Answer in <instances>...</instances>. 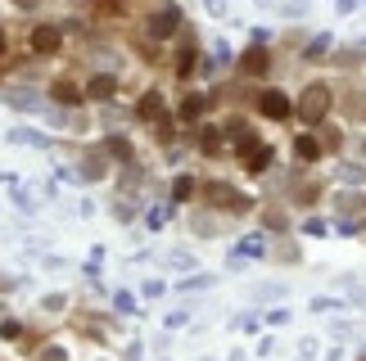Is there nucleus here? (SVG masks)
<instances>
[{"mask_svg":"<svg viewBox=\"0 0 366 361\" xmlns=\"http://www.w3.org/2000/svg\"><path fill=\"white\" fill-rule=\"evenodd\" d=\"M118 86H122L118 72H95L87 82V104H109V99L118 95Z\"/></svg>","mask_w":366,"mask_h":361,"instance_id":"obj_11","label":"nucleus"},{"mask_svg":"<svg viewBox=\"0 0 366 361\" xmlns=\"http://www.w3.org/2000/svg\"><path fill=\"white\" fill-rule=\"evenodd\" d=\"M222 131H226V140L235 145V154H240V158L249 154L253 145H258V131H253V127H249V122H244V118H226V127H222Z\"/></svg>","mask_w":366,"mask_h":361,"instance_id":"obj_13","label":"nucleus"},{"mask_svg":"<svg viewBox=\"0 0 366 361\" xmlns=\"http://www.w3.org/2000/svg\"><path fill=\"white\" fill-rule=\"evenodd\" d=\"M145 226H150V231H163V226H167V208H150V213H145Z\"/></svg>","mask_w":366,"mask_h":361,"instance_id":"obj_31","label":"nucleus"},{"mask_svg":"<svg viewBox=\"0 0 366 361\" xmlns=\"http://www.w3.org/2000/svg\"><path fill=\"white\" fill-rule=\"evenodd\" d=\"M9 5H14V9H18V14H32V9H41V5H45V0H9Z\"/></svg>","mask_w":366,"mask_h":361,"instance_id":"obj_36","label":"nucleus"},{"mask_svg":"<svg viewBox=\"0 0 366 361\" xmlns=\"http://www.w3.org/2000/svg\"><path fill=\"white\" fill-rule=\"evenodd\" d=\"M28 50H32L36 59L59 55V50H64V28H59V23H36L32 36H28Z\"/></svg>","mask_w":366,"mask_h":361,"instance_id":"obj_7","label":"nucleus"},{"mask_svg":"<svg viewBox=\"0 0 366 361\" xmlns=\"http://www.w3.org/2000/svg\"><path fill=\"white\" fill-rule=\"evenodd\" d=\"M321 154H326L321 135H312V131H299L294 135V158H299V163H316Z\"/></svg>","mask_w":366,"mask_h":361,"instance_id":"obj_16","label":"nucleus"},{"mask_svg":"<svg viewBox=\"0 0 366 361\" xmlns=\"http://www.w3.org/2000/svg\"><path fill=\"white\" fill-rule=\"evenodd\" d=\"M204 113H209V99L194 95V91L177 104V122H186V127H199V118H204Z\"/></svg>","mask_w":366,"mask_h":361,"instance_id":"obj_15","label":"nucleus"},{"mask_svg":"<svg viewBox=\"0 0 366 361\" xmlns=\"http://www.w3.org/2000/svg\"><path fill=\"white\" fill-rule=\"evenodd\" d=\"M339 181L362 185V181H366V167H357V163H339Z\"/></svg>","mask_w":366,"mask_h":361,"instance_id":"obj_30","label":"nucleus"},{"mask_svg":"<svg viewBox=\"0 0 366 361\" xmlns=\"http://www.w3.org/2000/svg\"><path fill=\"white\" fill-rule=\"evenodd\" d=\"M140 177H145V172H140L136 163H122V190H127V194L140 190Z\"/></svg>","mask_w":366,"mask_h":361,"instance_id":"obj_27","label":"nucleus"},{"mask_svg":"<svg viewBox=\"0 0 366 361\" xmlns=\"http://www.w3.org/2000/svg\"><path fill=\"white\" fill-rule=\"evenodd\" d=\"M280 294H285V284H262L258 289V298H280Z\"/></svg>","mask_w":366,"mask_h":361,"instance_id":"obj_39","label":"nucleus"},{"mask_svg":"<svg viewBox=\"0 0 366 361\" xmlns=\"http://www.w3.org/2000/svg\"><path fill=\"white\" fill-rule=\"evenodd\" d=\"M362 45H366V36H362Z\"/></svg>","mask_w":366,"mask_h":361,"instance_id":"obj_43","label":"nucleus"},{"mask_svg":"<svg viewBox=\"0 0 366 361\" xmlns=\"http://www.w3.org/2000/svg\"><path fill=\"white\" fill-rule=\"evenodd\" d=\"M362 361H366V352H362Z\"/></svg>","mask_w":366,"mask_h":361,"instance_id":"obj_44","label":"nucleus"},{"mask_svg":"<svg viewBox=\"0 0 366 361\" xmlns=\"http://www.w3.org/2000/svg\"><path fill=\"white\" fill-rule=\"evenodd\" d=\"M194 145H199V154L204 158H217V154H226V131L222 127H213V122H199V131H194Z\"/></svg>","mask_w":366,"mask_h":361,"instance_id":"obj_14","label":"nucleus"},{"mask_svg":"<svg viewBox=\"0 0 366 361\" xmlns=\"http://www.w3.org/2000/svg\"><path fill=\"white\" fill-rule=\"evenodd\" d=\"M167 262H172L177 271H190V267H194V257L186 253V248H177V253H167Z\"/></svg>","mask_w":366,"mask_h":361,"instance_id":"obj_33","label":"nucleus"},{"mask_svg":"<svg viewBox=\"0 0 366 361\" xmlns=\"http://www.w3.org/2000/svg\"><path fill=\"white\" fill-rule=\"evenodd\" d=\"M267 253V240L262 235H249V240H240L235 248H231V257H240V262H249V257H262Z\"/></svg>","mask_w":366,"mask_h":361,"instance_id":"obj_23","label":"nucleus"},{"mask_svg":"<svg viewBox=\"0 0 366 361\" xmlns=\"http://www.w3.org/2000/svg\"><path fill=\"white\" fill-rule=\"evenodd\" d=\"M316 199H321V185H294V204H316Z\"/></svg>","mask_w":366,"mask_h":361,"instance_id":"obj_28","label":"nucleus"},{"mask_svg":"<svg viewBox=\"0 0 366 361\" xmlns=\"http://www.w3.org/2000/svg\"><path fill=\"white\" fill-rule=\"evenodd\" d=\"M145 127H154V135L158 140H172V113H167V99H163V91L158 86H150L140 99H136V109H131Z\"/></svg>","mask_w":366,"mask_h":361,"instance_id":"obj_2","label":"nucleus"},{"mask_svg":"<svg viewBox=\"0 0 366 361\" xmlns=\"http://www.w3.org/2000/svg\"><path fill=\"white\" fill-rule=\"evenodd\" d=\"M5 55H9V32L0 28V59H5Z\"/></svg>","mask_w":366,"mask_h":361,"instance_id":"obj_40","label":"nucleus"},{"mask_svg":"<svg viewBox=\"0 0 366 361\" xmlns=\"http://www.w3.org/2000/svg\"><path fill=\"white\" fill-rule=\"evenodd\" d=\"M194 190H199V181H194V177H177V181H172V199H177V204L194 199Z\"/></svg>","mask_w":366,"mask_h":361,"instance_id":"obj_25","label":"nucleus"},{"mask_svg":"<svg viewBox=\"0 0 366 361\" xmlns=\"http://www.w3.org/2000/svg\"><path fill=\"white\" fill-rule=\"evenodd\" d=\"M335 9H339V14H357L362 0H335Z\"/></svg>","mask_w":366,"mask_h":361,"instance_id":"obj_37","label":"nucleus"},{"mask_svg":"<svg viewBox=\"0 0 366 361\" xmlns=\"http://www.w3.org/2000/svg\"><path fill=\"white\" fill-rule=\"evenodd\" d=\"M272 145H267V140H258V145H253L249 149V154H244V172H249V177H262V172L267 167H272Z\"/></svg>","mask_w":366,"mask_h":361,"instance_id":"obj_17","label":"nucleus"},{"mask_svg":"<svg viewBox=\"0 0 366 361\" xmlns=\"http://www.w3.org/2000/svg\"><path fill=\"white\" fill-rule=\"evenodd\" d=\"M50 99L64 104V109H77V104H87V86L72 82V77H55L50 82Z\"/></svg>","mask_w":366,"mask_h":361,"instance_id":"obj_10","label":"nucleus"},{"mask_svg":"<svg viewBox=\"0 0 366 361\" xmlns=\"http://www.w3.org/2000/svg\"><path fill=\"white\" fill-rule=\"evenodd\" d=\"M113 213H118V221H131V217H136V208H131V204H113Z\"/></svg>","mask_w":366,"mask_h":361,"instance_id":"obj_38","label":"nucleus"},{"mask_svg":"<svg viewBox=\"0 0 366 361\" xmlns=\"http://www.w3.org/2000/svg\"><path fill=\"white\" fill-rule=\"evenodd\" d=\"M0 104H9L14 113H36V118H41L45 99H41L36 86H0Z\"/></svg>","mask_w":366,"mask_h":361,"instance_id":"obj_8","label":"nucleus"},{"mask_svg":"<svg viewBox=\"0 0 366 361\" xmlns=\"http://www.w3.org/2000/svg\"><path fill=\"white\" fill-rule=\"evenodd\" d=\"M104 154L113 158V163H136V145H131L127 135H118V131L104 135Z\"/></svg>","mask_w":366,"mask_h":361,"instance_id":"obj_18","label":"nucleus"},{"mask_svg":"<svg viewBox=\"0 0 366 361\" xmlns=\"http://www.w3.org/2000/svg\"><path fill=\"white\" fill-rule=\"evenodd\" d=\"M335 109H344V118H348V122H362V118H366V91H348Z\"/></svg>","mask_w":366,"mask_h":361,"instance_id":"obj_22","label":"nucleus"},{"mask_svg":"<svg viewBox=\"0 0 366 361\" xmlns=\"http://www.w3.org/2000/svg\"><path fill=\"white\" fill-rule=\"evenodd\" d=\"M109 163H113V158L104 154V145H95V149H82L77 172H82V181H104L109 177Z\"/></svg>","mask_w":366,"mask_h":361,"instance_id":"obj_9","label":"nucleus"},{"mask_svg":"<svg viewBox=\"0 0 366 361\" xmlns=\"http://www.w3.org/2000/svg\"><path fill=\"white\" fill-rule=\"evenodd\" d=\"M204 194H209L213 208H226V213H249L253 208V199L240 194L235 185H226V181H204Z\"/></svg>","mask_w":366,"mask_h":361,"instance_id":"obj_6","label":"nucleus"},{"mask_svg":"<svg viewBox=\"0 0 366 361\" xmlns=\"http://www.w3.org/2000/svg\"><path fill=\"white\" fill-rule=\"evenodd\" d=\"M335 104H339V95H335L331 82H308L294 99V118L303 127H321V122L335 113Z\"/></svg>","mask_w":366,"mask_h":361,"instance_id":"obj_1","label":"nucleus"},{"mask_svg":"<svg viewBox=\"0 0 366 361\" xmlns=\"http://www.w3.org/2000/svg\"><path fill=\"white\" fill-rule=\"evenodd\" d=\"M262 226H267V231H285L289 221H285V213H276V208H267V213H262Z\"/></svg>","mask_w":366,"mask_h":361,"instance_id":"obj_32","label":"nucleus"},{"mask_svg":"<svg viewBox=\"0 0 366 361\" xmlns=\"http://www.w3.org/2000/svg\"><path fill=\"white\" fill-rule=\"evenodd\" d=\"M235 72H240V77H249V82L267 77V72H272V45H267V41H253V45L235 59Z\"/></svg>","mask_w":366,"mask_h":361,"instance_id":"obj_4","label":"nucleus"},{"mask_svg":"<svg viewBox=\"0 0 366 361\" xmlns=\"http://www.w3.org/2000/svg\"><path fill=\"white\" fill-rule=\"evenodd\" d=\"M177 32H186V9H181L177 0H163V5L145 18V36H150V41H172Z\"/></svg>","mask_w":366,"mask_h":361,"instance_id":"obj_3","label":"nucleus"},{"mask_svg":"<svg viewBox=\"0 0 366 361\" xmlns=\"http://www.w3.org/2000/svg\"><path fill=\"white\" fill-rule=\"evenodd\" d=\"M331 59H335L344 72H362V68H366V45H362V41H357V45H344V50H335Z\"/></svg>","mask_w":366,"mask_h":361,"instance_id":"obj_20","label":"nucleus"},{"mask_svg":"<svg viewBox=\"0 0 366 361\" xmlns=\"http://www.w3.org/2000/svg\"><path fill=\"white\" fill-rule=\"evenodd\" d=\"M335 55V36L331 32H316L308 45H303V59H308V64H321V59H331Z\"/></svg>","mask_w":366,"mask_h":361,"instance_id":"obj_19","label":"nucleus"},{"mask_svg":"<svg viewBox=\"0 0 366 361\" xmlns=\"http://www.w3.org/2000/svg\"><path fill=\"white\" fill-rule=\"evenodd\" d=\"M362 163H366V140H362Z\"/></svg>","mask_w":366,"mask_h":361,"instance_id":"obj_42","label":"nucleus"},{"mask_svg":"<svg viewBox=\"0 0 366 361\" xmlns=\"http://www.w3.org/2000/svg\"><path fill=\"white\" fill-rule=\"evenodd\" d=\"M209 284H213V276H186V280H181V289H209Z\"/></svg>","mask_w":366,"mask_h":361,"instance_id":"obj_35","label":"nucleus"},{"mask_svg":"<svg viewBox=\"0 0 366 361\" xmlns=\"http://www.w3.org/2000/svg\"><path fill=\"white\" fill-rule=\"evenodd\" d=\"M253 109H258L267 122H285V118H294V99H289L285 91H276V86H267V91L253 95Z\"/></svg>","mask_w":366,"mask_h":361,"instance_id":"obj_5","label":"nucleus"},{"mask_svg":"<svg viewBox=\"0 0 366 361\" xmlns=\"http://www.w3.org/2000/svg\"><path fill=\"white\" fill-rule=\"evenodd\" d=\"M45 361H64V348H45Z\"/></svg>","mask_w":366,"mask_h":361,"instance_id":"obj_41","label":"nucleus"},{"mask_svg":"<svg viewBox=\"0 0 366 361\" xmlns=\"http://www.w3.org/2000/svg\"><path fill=\"white\" fill-rule=\"evenodd\" d=\"M177 77L181 82H190L194 77V68H199V41H194V32H186V36H181V50H177Z\"/></svg>","mask_w":366,"mask_h":361,"instance_id":"obj_12","label":"nucleus"},{"mask_svg":"<svg viewBox=\"0 0 366 361\" xmlns=\"http://www.w3.org/2000/svg\"><path fill=\"white\" fill-rule=\"evenodd\" d=\"M95 18H127V0H91Z\"/></svg>","mask_w":366,"mask_h":361,"instance_id":"obj_24","label":"nucleus"},{"mask_svg":"<svg viewBox=\"0 0 366 361\" xmlns=\"http://www.w3.org/2000/svg\"><path fill=\"white\" fill-rule=\"evenodd\" d=\"M5 140L9 145H28V149H50V140H45L41 131H32V127H9Z\"/></svg>","mask_w":366,"mask_h":361,"instance_id":"obj_21","label":"nucleus"},{"mask_svg":"<svg viewBox=\"0 0 366 361\" xmlns=\"http://www.w3.org/2000/svg\"><path fill=\"white\" fill-rule=\"evenodd\" d=\"M308 9H312V0H285V5H280V14H285V18H303Z\"/></svg>","mask_w":366,"mask_h":361,"instance_id":"obj_29","label":"nucleus"},{"mask_svg":"<svg viewBox=\"0 0 366 361\" xmlns=\"http://www.w3.org/2000/svg\"><path fill=\"white\" fill-rule=\"evenodd\" d=\"M18 334H23V326H18L14 316H5V321H0V339H18Z\"/></svg>","mask_w":366,"mask_h":361,"instance_id":"obj_34","label":"nucleus"},{"mask_svg":"<svg viewBox=\"0 0 366 361\" xmlns=\"http://www.w3.org/2000/svg\"><path fill=\"white\" fill-rule=\"evenodd\" d=\"M335 204H339V217H344V213H357V208L366 204V199H362L357 190H339V199H335Z\"/></svg>","mask_w":366,"mask_h":361,"instance_id":"obj_26","label":"nucleus"}]
</instances>
